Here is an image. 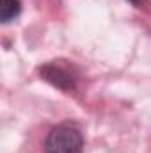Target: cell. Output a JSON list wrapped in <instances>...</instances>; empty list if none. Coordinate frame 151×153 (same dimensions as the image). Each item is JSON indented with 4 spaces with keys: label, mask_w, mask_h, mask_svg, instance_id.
Segmentation results:
<instances>
[{
    "label": "cell",
    "mask_w": 151,
    "mask_h": 153,
    "mask_svg": "<svg viewBox=\"0 0 151 153\" xmlns=\"http://www.w3.org/2000/svg\"><path fill=\"white\" fill-rule=\"evenodd\" d=\"M84 135L73 123H61L53 126L44 139V153H82Z\"/></svg>",
    "instance_id": "1"
},
{
    "label": "cell",
    "mask_w": 151,
    "mask_h": 153,
    "mask_svg": "<svg viewBox=\"0 0 151 153\" xmlns=\"http://www.w3.org/2000/svg\"><path fill=\"white\" fill-rule=\"evenodd\" d=\"M41 78L62 91H73L78 84V73L75 68L64 64L62 61H53L41 66Z\"/></svg>",
    "instance_id": "2"
},
{
    "label": "cell",
    "mask_w": 151,
    "mask_h": 153,
    "mask_svg": "<svg viewBox=\"0 0 151 153\" xmlns=\"http://www.w3.org/2000/svg\"><path fill=\"white\" fill-rule=\"evenodd\" d=\"M21 13V0H0V20L9 23Z\"/></svg>",
    "instance_id": "3"
},
{
    "label": "cell",
    "mask_w": 151,
    "mask_h": 153,
    "mask_svg": "<svg viewBox=\"0 0 151 153\" xmlns=\"http://www.w3.org/2000/svg\"><path fill=\"white\" fill-rule=\"evenodd\" d=\"M128 2L135 7H142V4H144V0H128Z\"/></svg>",
    "instance_id": "4"
}]
</instances>
